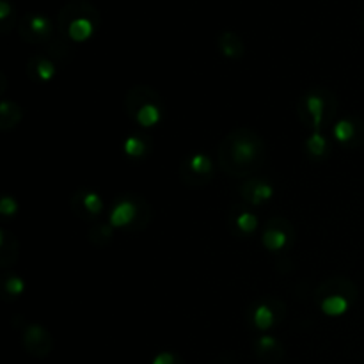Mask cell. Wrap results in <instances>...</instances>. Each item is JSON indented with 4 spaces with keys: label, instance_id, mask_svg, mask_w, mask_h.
<instances>
[{
    "label": "cell",
    "instance_id": "cell-1",
    "mask_svg": "<svg viewBox=\"0 0 364 364\" xmlns=\"http://www.w3.org/2000/svg\"><path fill=\"white\" fill-rule=\"evenodd\" d=\"M217 160L228 176L247 178L265 164L267 142L251 127H238L220 141Z\"/></svg>",
    "mask_w": 364,
    "mask_h": 364
},
{
    "label": "cell",
    "instance_id": "cell-2",
    "mask_svg": "<svg viewBox=\"0 0 364 364\" xmlns=\"http://www.w3.org/2000/svg\"><path fill=\"white\" fill-rule=\"evenodd\" d=\"M55 25L66 41L85 43L102 25V14L89 0H70L57 13Z\"/></svg>",
    "mask_w": 364,
    "mask_h": 364
},
{
    "label": "cell",
    "instance_id": "cell-3",
    "mask_svg": "<svg viewBox=\"0 0 364 364\" xmlns=\"http://www.w3.org/2000/svg\"><path fill=\"white\" fill-rule=\"evenodd\" d=\"M338 112V98L326 87L309 89L299 98L297 116L309 132H326Z\"/></svg>",
    "mask_w": 364,
    "mask_h": 364
},
{
    "label": "cell",
    "instance_id": "cell-4",
    "mask_svg": "<svg viewBox=\"0 0 364 364\" xmlns=\"http://www.w3.org/2000/svg\"><path fill=\"white\" fill-rule=\"evenodd\" d=\"M127 116L141 128H155L164 119V103L159 92L144 84L130 87L124 98Z\"/></svg>",
    "mask_w": 364,
    "mask_h": 364
},
{
    "label": "cell",
    "instance_id": "cell-5",
    "mask_svg": "<svg viewBox=\"0 0 364 364\" xmlns=\"http://www.w3.org/2000/svg\"><path fill=\"white\" fill-rule=\"evenodd\" d=\"M151 219V206L142 196L123 194L116 198L109 213V224L114 230L142 231Z\"/></svg>",
    "mask_w": 364,
    "mask_h": 364
},
{
    "label": "cell",
    "instance_id": "cell-6",
    "mask_svg": "<svg viewBox=\"0 0 364 364\" xmlns=\"http://www.w3.org/2000/svg\"><path fill=\"white\" fill-rule=\"evenodd\" d=\"M18 34L25 43L48 46L57 38V25L41 13H27L18 21Z\"/></svg>",
    "mask_w": 364,
    "mask_h": 364
},
{
    "label": "cell",
    "instance_id": "cell-7",
    "mask_svg": "<svg viewBox=\"0 0 364 364\" xmlns=\"http://www.w3.org/2000/svg\"><path fill=\"white\" fill-rule=\"evenodd\" d=\"M178 174H180V180L187 187H203V185H208L212 181L213 174H215V171H213V160L206 153H191L185 159H181Z\"/></svg>",
    "mask_w": 364,
    "mask_h": 364
},
{
    "label": "cell",
    "instance_id": "cell-8",
    "mask_svg": "<svg viewBox=\"0 0 364 364\" xmlns=\"http://www.w3.org/2000/svg\"><path fill=\"white\" fill-rule=\"evenodd\" d=\"M295 242V228L284 217H272L267 220L265 228L262 233L263 247L274 255L288 251Z\"/></svg>",
    "mask_w": 364,
    "mask_h": 364
},
{
    "label": "cell",
    "instance_id": "cell-9",
    "mask_svg": "<svg viewBox=\"0 0 364 364\" xmlns=\"http://www.w3.org/2000/svg\"><path fill=\"white\" fill-rule=\"evenodd\" d=\"M249 322L259 333L274 329L284 316V304L277 299H259L249 308Z\"/></svg>",
    "mask_w": 364,
    "mask_h": 364
},
{
    "label": "cell",
    "instance_id": "cell-10",
    "mask_svg": "<svg viewBox=\"0 0 364 364\" xmlns=\"http://www.w3.org/2000/svg\"><path fill=\"white\" fill-rule=\"evenodd\" d=\"M331 135L343 148H359L364 144V121L358 116H347L331 127Z\"/></svg>",
    "mask_w": 364,
    "mask_h": 364
},
{
    "label": "cell",
    "instance_id": "cell-11",
    "mask_svg": "<svg viewBox=\"0 0 364 364\" xmlns=\"http://www.w3.org/2000/svg\"><path fill=\"white\" fill-rule=\"evenodd\" d=\"M25 350L38 359L48 358L53 350V338L45 326L41 323H27L21 334Z\"/></svg>",
    "mask_w": 364,
    "mask_h": 364
},
{
    "label": "cell",
    "instance_id": "cell-12",
    "mask_svg": "<svg viewBox=\"0 0 364 364\" xmlns=\"http://www.w3.org/2000/svg\"><path fill=\"white\" fill-rule=\"evenodd\" d=\"M71 212L84 220H95L103 213V199L91 188H78L71 196Z\"/></svg>",
    "mask_w": 364,
    "mask_h": 364
},
{
    "label": "cell",
    "instance_id": "cell-13",
    "mask_svg": "<svg viewBox=\"0 0 364 364\" xmlns=\"http://www.w3.org/2000/svg\"><path fill=\"white\" fill-rule=\"evenodd\" d=\"M276 188L265 178H249L242 183L240 198L249 206H262L272 201Z\"/></svg>",
    "mask_w": 364,
    "mask_h": 364
},
{
    "label": "cell",
    "instance_id": "cell-14",
    "mask_svg": "<svg viewBox=\"0 0 364 364\" xmlns=\"http://www.w3.org/2000/svg\"><path fill=\"white\" fill-rule=\"evenodd\" d=\"M259 220L247 206H233L230 212V228L238 237H251L256 233Z\"/></svg>",
    "mask_w": 364,
    "mask_h": 364
},
{
    "label": "cell",
    "instance_id": "cell-15",
    "mask_svg": "<svg viewBox=\"0 0 364 364\" xmlns=\"http://www.w3.org/2000/svg\"><path fill=\"white\" fill-rule=\"evenodd\" d=\"M327 295H345V297L352 299V301H358V287L355 283H352L347 277H331V279L323 281L316 287L315 290V301L318 299L327 297Z\"/></svg>",
    "mask_w": 364,
    "mask_h": 364
},
{
    "label": "cell",
    "instance_id": "cell-16",
    "mask_svg": "<svg viewBox=\"0 0 364 364\" xmlns=\"http://www.w3.org/2000/svg\"><path fill=\"white\" fill-rule=\"evenodd\" d=\"M27 75L36 82L48 84L57 77V66L48 55L36 53L27 60Z\"/></svg>",
    "mask_w": 364,
    "mask_h": 364
},
{
    "label": "cell",
    "instance_id": "cell-17",
    "mask_svg": "<svg viewBox=\"0 0 364 364\" xmlns=\"http://www.w3.org/2000/svg\"><path fill=\"white\" fill-rule=\"evenodd\" d=\"M255 350L256 355H258L263 363L269 364L279 363L281 359L284 358V347L279 343L277 338L270 336V334H262V336L256 340Z\"/></svg>",
    "mask_w": 364,
    "mask_h": 364
},
{
    "label": "cell",
    "instance_id": "cell-18",
    "mask_svg": "<svg viewBox=\"0 0 364 364\" xmlns=\"http://www.w3.org/2000/svg\"><path fill=\"white\" fill-rule=\"evenodd\" d=\"M217 46H219L220 53H223L226 59L231 60H240L245 53L244 39L233 31H224L223 34L217 38Z\"/></svg>",
    "mask_w": 364,
    "mask_h": 364
},
{
    "label": "cell",
    "instance_id": "cell-19",
    "mask_svg": "<svg viewBox=\"0 0 364 364\" xmlns=\"http://www.w3.org/2000/svg\"><path fill=\"white\" fill-rule=\"evenodd\" d=\"M306 155L311 160H323L331 153V142L326 132H311L304 142Z\"/></svg>",
    "mask_w": 364,
    "mask_h": 364
},
{
    "label": "cell",
    "instance_id": "cell-20",
    "mask_svg": "<svg viewBox=\"0 0 364 364\" xmlns=\"http://www.w3.org/2000/svg\"><path fill=\"white\" fill-rule=\"evenodd\" d=\"M318 306L320 311L323 315L331 316V318H338V316H343L345 313H348V309L352 308L354 301L345 295H327V297L318 299Z\"/></svg>",
    "mask_w": 364,
    "mask_h": 364
},
{
    "label": "cell",
    "instance_id": "cell-21",
    "mask_svg": "<svg viewBox=\"0 0 364 364\" xmlns=\"http://www.w3.org/2000/svg\"><path fill=\"white\" fill-rule=\"evenodd\" d=\"M123 151L128 159L142 160L149 155L151 151V139L148 135L134 134L128 135L123 142Z\"/></svg>",
    "mask_w": 364,
    "mask_h": 364
},
{
    "label": "cell",
    "instance_id": "cell-22",
    "mask_svg": "<svg viewBox=\"0 0 364 364\" xmlns=\"http://www.w3.org/2000/svg\"><path fill=\"white\" fill-rule=\"evenodd\" d=\"M21 117H23V112H21V107L16 102L2 100V103H0V130H13V128L18 127Z\"/></svg>",
    "mask_w": 364,
    "mask_h": 364
},
{
    "label": "cell",
    "instance_id": "cell-23",
    "mask_svg": "<svg viewBox=\"0 0 364 364\" xmlns=\"http://www.w3.org/2000/svg\"><path fill=\"white\" fill-rule=\"evenodd\" d=\"M4 294L7 295L9 299H18L20 295H23L25 291V281L21 279L18 274H9V276L4 277Z\"/></svg>",
    "mask_w": 364,
    "mask_h": 364
},
{
    "label": "cell",
    "instance_id": "cell-24",
    "mask_svg": "<svg viewBox=\"0 0 364 364\" xmlns=\"http://www.w3.org/2000/svg\"><path fill=\"white\" fill-rule=\"evenodd\" d=\"M14 25V7L9 0H0V31L7 34Z\"/></svg>",
    "mask_w": 364,
    "mask_h": 364
},
{
    "label": "cell",
    "instance_id": "cell-25",
    "mask_svg": "<svg viewBox=\"0 0 364 364\" xmlns=\"http://www.w3.org/2000/svg\"><path fill=\"white\" fill-rule=\"evenodd\" d=\"M0 213L4 217H14L18 213V201L13 196H2V201H0Z\"/></svg>",
    "mask_w": 364,
    "mask_h": 364
},
{
    "label": "cell",
    "instance_id": "cell-26",
    "mask_svg": "<svg viewBox=\"0 0 364 364\" xmlns=\"http://www.w3.org/2000/svg\"><path fill=\"white\" fill-rule=\"evenodd\" d=\"M151 364H183V359H181L178 354H174V352L164 350L153 358Z\"/></svg>",
    "mask_w": 364,
    "mask_h": 364
},
{
    "label": "cell",
    "instance_id": "cell-27",
    "mask_svg": "<svg viewBox=\"0 0 364 364\" xmlns=\"http://www.w3.org/2000/svg\"><path fill=\"white\" fill-rule=\"evenodd\" d=\"M361 27H363V32H364V14H363V20H361Z\"/></svg>",
    "mask_w": 364,
    "mask_h": 364
}]
</instances>
